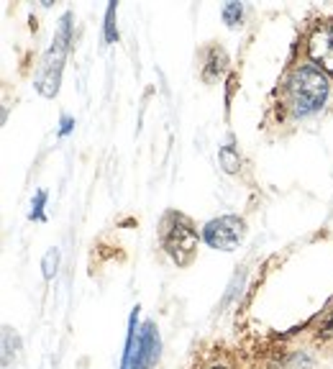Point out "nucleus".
<instances>
[{
    "instance_id": "17",
    "label": "nucleus",
    "mask_w": 333,
    "mask_h": 369,
    "mask_svg": "<svg viewBox=\"0 0 333 369\" xmlns=\"http://www.w3.org/2000/svg\"><path fill=\"white\" fill-rule=\"evenodd\" d=\"M72 128H75V118H72V115H62V123H59V136L64 139Z\"/></svg>"
},
{
    "instance_id": "1",
    "label": "nucleus",
    "mask_w": 333,
    "mask_h": 369,
    "mask_svg": "<svg viewBox=\"0 0 333 369\" xmlns=\"http://www.w3.org/2000/svg\"><path fill=\"white\" fill-rule=\"evenodd\" d=\"M328 95H331L328 75L313 62L295 67L282 87V103L292 113V118H308L318 113L326 106Z\"/></svg>"
},
{
    "instance_id": "13",
    "label": "nucleus",
    "mask_w": 333,
    "mask_h": 369,
    "mask_svg": "<svg viewBox=\"0 0 333 369\" xmlns=\"http://www.w3.org/2000/svg\"><path fill=\"white\" fill-rule=\"evenodd\" d=\"M220 13H223V21H226L231 29H236V26L241 23V18H244V6H241V3H226Z\"/></svg>"
},
{
    "instance_id": "14",
    "label": "nucleus",
    "mask_w": 333,
    "mask_h": 369,
    "mask_svg": "<svg viewBox=\"0 0 333 369\" xmlns=\"http://www.w3.org/2000/svg\"><path fill=\"white\" fill-rule=\"evenodd\" d=\"M315 336H318L320 341H328L333 339V308L331 311H326V315L318 320V328H315Z\"/></svg>"
},
{
    "instance_id": "3",
    "label": "nucleus",
    "mask_w": 333,
    "mask_h": 369,
    "mask_svg": "<svg viewBox=\"0 0 333 369\" xmlns=\"http://www.w3.org/2000/svg\"><path fill=\"white\" fill-rule=\"evenodd\" d=\"M162 246L177 267H187L192 262L195 251H198V231L184 215L172 213L167 218V223H164Z\"/></svg>"
},
{
    "instance_id": "7",
    "label": "nucleus",
    "mask_w": 333,
    "mask_h": 369,
    "mask_svg": "<svg viewBox=\"0 0 333 369\" xmlns=\"http://www.w3.org/2000/svg\"><path fill=\"white\" fill-rule=\"evenodd\" d=\"M136 354H139V308H134L131 318H128V339H126V351H123L121 369H134Z\"/></svg>"
},
{
    "instance_id": "11",
    "label": "nucleus",
    "mask_w": 333,
    "mask_h": 369,
    "mask_svg": "<svg viewBox=\"0 0 333 369\" xmlns=\"http://www.w3.org/2000/svg\"><path fill=\"white\" fill-rule=\"evenodd\" d=\"M115 13H118V3H108L106 11V42H118V29H115Z\"/></svg>"
},
{
    "instance_id": "12",
    "label": "nucleus",
    "mask_w": 333,
    "mask_h": 369,
    "mask_svg": "<svg viewBox=\"0 0 333 369\" xmlns=\"http://www.w3.org/2000/svg\"><path fill=\"white\" fill-rule=\"evenodd\" d=\"M57 267H59V249L51 246L42 259V270H44V280H51L57 275Z\"/></svg>"
},
{
    "instance_id": "8",
    "label": "nucleus",
    "mask_w": 333,
    "mask_h": 369,
    "mask_svg": "<svg viewBox=\"0 0 333 369\" xmlns=\"http://www.w3.org/2000/svg\"><path fill=\"white\" fill-rule=\"evenodd\" d=\"M226 64H228L226 51L218 49V46H213V49L208 51V67H206V72H203V77H206L208 82H211V80H215V77H220V75H223V70H226Z\"/></svg>"
},
{
    "instance_id": "5",
    "label": "nucleus",
    "mask_w": 333,
    "mask_h": 369,
    "mask_svg": "<svg viewBox=\"0 0 333 369\" xmlns=\"http://www.w3.org/2000/svg\"><path fill=\"white\" fill-rule=\"evenodd\" d=\"M308 57L315 67L333 75V21H323L308 36Z\"/></svg>"
},
{
    "instance_id": "18",
    "label": "nucleus",
    "mask_w": 333,
    "mask_h": 369,
    "mask_svg": "<svg viewBox=\"0 0 333 369\" xmlns=\"http://www.w3.org/2000/svg\"><path fill=\"white\" fill-rule=\"evenodd\" d=\"M208 369H228V367H208Z\"/></svg>"
},
{
    "instance_id": "4",
    "label": "nucleus",
    "mask_w": 333,
    "mask_h": 369,
    "mask_svg": "<svg viewBox=\"0 0 333 369\" xmlns=\"http://www.w3.org/2000/svg\"><path fill=\"white\" fill-rule=\"evenodd\" d=\"M244 234H246L244 218H239V215H220V218H213L206 223L203 242L211 249H218V251H234L244 242Z\"/></svg>"
},
{
    "instance_id": "16",
    "label": "nucleus",
    "mask_w": 333,
    "mask_h": 369,
    "mask_svg": "<svg viewBox=\"0 0 333 369\" xmlns=\"http://www.w3.org/2000/svg\"><path fill=\"white\" fill-rule=\"evenodd\" d=\"M11 336H13V331L11 328H3V367H11V354L15 356V349H18V344H13L11 346Z\"/></svg>"
},
{
    "instance_id": "9",
    "label": "nucleus",
    "mask_w": 333,
    "mask_h": 369,
    "mask_svg": "<svg viewBox=\"0 0 333 369\" xmlns=\"http://www.w3.org/2000/svg\"><path fill=\"white\" fill-rule=\"evenodd\" d=\"M218 159H220V164H223V170H226L228 175H234V172L241 170V156H239V151L234 149V144L231 142H228L226 146H220Z\"/></svg>"
},
{
    "instance_id": "6",
    "label": "nucleus",
    "mask_w": 333,
    "mask_h": 369,
    "mask_svg": "<svg viewBox=\"0 0 333 369\" xmlns=\"http://www.w3.org/2000/svg\"><path fill=\"white\" fill-rule=\"evenodd\" d=\"M156 359H159V334H156L154 320H146L139 331V354H136L134 369H151Z\"/></svg>"
},
{
    "instance_id": "10",
    "label": "nucleus",
    "mask_w": 333,
    "mask_h": 369,
    "mask_svg": "<svg viewBox=\"0 0 333 369\" xmlns=\"http://www.w3.org/2000/svg\"><path fill=\"white\" fill-rule=\"evenodd\" d=\"M308 367H310V356L305 354V351H292L284 359H279L272 369H308Z\"/></svg>"
},
{
    "instance_id": "2",
    "label": "nucleus",
    "mask_w": 333,
    "mask_h": 369,
    "mask_svg": "<svg viewBox=\"0 0 333 369\" xmlns=\"http://www.w3.org/2000/svg\"><path fill=\"white\" fill-rule=\"evenodd\" d=\"M72 42V13H64L62 21H59V29L54 42H51V49L46 51V57L42 62V70L36 75V90L42 92L44 98H54L59 90V80H62L64 70V59H67V51H70Z\"/></svg>"
},
{
    "instance_id": "15",
    "label": "nucleus",
    "mask_w": 333,
    "mask_h": 369,
    "mask_svg": "<svg viewBox=\"0 0 333 369\" xmlns=\"http://www.w3.org/2000/svg\"><path fill=\"white\" fill-rule=\"evenodd\" d=\"M44 206H46V190L36 192L34 203H31V220H46L44 215Z\"/></svg>"
}]
</instances>
